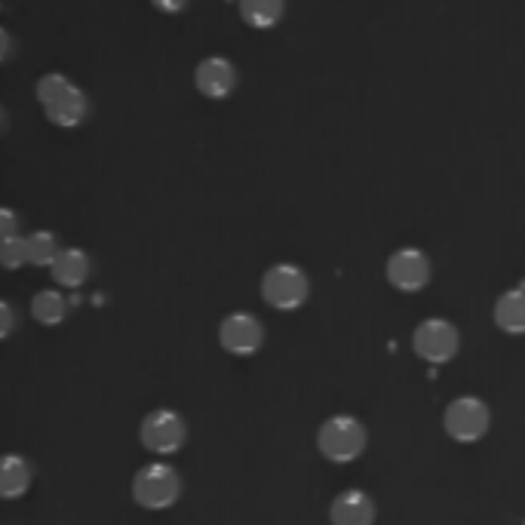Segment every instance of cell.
I'll use <instances>...</instances> for the list:
<instances>
[{
    "label": "cell",
    "mask_w": 525,
    "mask_h": 525,
    "mask_svg": "<svg viewBox=\"0 0 525 525\" xmlns=\"http://www.w3.org/2000/svg\"><path fill=\"white\" fill-rule=\"evenodd\" d=\"M317 446L329 461L350 464L366 452V427L350 415H335L320 427Z\"/></svg>",
    "instance_id": "6da1fadb"
},
{
    "label": "cell",
    "mask_w": 525,
    "mask_h": 525,
    "mask_svg": "<svg viewBox=\"0 0 525 525\" xmlns=\"http://www.w3.org/2000/svg\"><path fill=\"white\" fill-rule=\"evenodd\" d=\"M182 495V479L169 464H145L133 476V498L145 510H169Z\"/></svg>",
    "instance_id": "7a4b0ae2"
},
{
    "label": "cell",
    "mask_w": 525,
    "mask_h": 525,
    "mask_svg": "<svg viewBox=\"0 0 525 525\" xmlns=\"http://www.w3.org/2000/svg\"><path fill=\"white\" fill-rule=\"evenodd\" d=\"M311 283L298 265H274L261 277V298H265L271 308L277 311H295L308 301Z\"/></svg>",
    "instance_id": "3957f363"
},
{
    "label": "cell",
    "mask_w": 525,
    "mask_h": 525,
    "mask_svg": "<svg viewBox=\"0 0 525 525\" xmlns=\"http://www.w3.org/2000/svg\"><path fill=\"white\" fill-rule=\"evenodd\" d=\"M139 440L148 452L154 455H172L179 452L188 440V427L185 418L172 409H154L142 418L139 427Z\"/></svg>",
    "instance_id": "277c9868"
},
{
    "label": "cell",
    "mask_w": 525,
    "mask_h": 525,
    "mask_svg": "<svg viewBox=\"0 0 525 525\" xmlns=\"http://www.w3.org/2000/svg\"><path fill=\"white\" fill-rule=\"evenodd\" d=\"M412 347H415V354L427 363H449L458 354L461 335L449 320L433 317V320L418 323V329L412 335Z\"/></svg>",
    "instance_id": "5b68a950"
},
{
    "label": "cell",
    "mask_w": 525,
    "mask_h": 525,
    "mask_svg": "<svg viewBox=\"0 0 525 525\" xmlns=\"http://www.w3.org/2000/svg\"><path fill=\"white\" fill-rule=\"evenodd\" d=\"M443 424L455 443H476L489 433L492 415H489V406L479 397H461L446 409Z\"/></svg>",
    "instance_id": "8992f818"
},
{
    "label": "cell",
    "mask_w": 525,
    "mask_h": 525,
    "mask_svg": "<svg viewBox=\"0 0 525 525\" xmlns=\"http://www.w3.org/2000/svg\"><path fill=\"white\" fill-rule=\"evenodd\" d=\"M387 280L400 292H421L430 283V258L421 249H397L387 258Z\"/></svg>",
    "instance_id": "52a82bcc"
},
{
    "label": "cell",
    "mask_w": 525,
    "mask_h": 525,
    "mask_svg": "<svg viewBox=\"0 0 525 525\" xmlns=\"http://www.w3.org/2000/svg\"><path fill=\"white\" fill-rule=\"evenodd\" d=\"M218 341L234 357H252L265 344V326L252 314H231L218 326Z\"/></svg>",
    "instance_id": "ba28073f"
},
{
    "label": "cell",
    "mask_w": 525,
    "mask_h": 525,
    "mask_svg": "<svg viewBox=\"0 0 525 525\" xmlns=\"http://www.w3.org/2000/svg\"><path fill=\"white\" fill-rule=\"evenodd\" d=\"M194 86L200 96L222 102L237 90V68L222 56H209L194 68Z\"/></svg>",
    "instance_id": "9c48e42d"
},
{
    "label": "cell",
    "mask_w": 525,
    "mask_h": 525,
    "mask_svg": "<svg viewBox=\"0 0 525 525\" xmlns=\"http://www.w3.org/2000/svg\"><path fill=\"white\" fill-rule=\"evenodd\" d=\"M329 522L332 525H372L375 501L360 489H347L329 504Z\"/></svg>",
    "instance_id": "30bf717a"
},
{
    "label": "cell",
    "mask_w": 525,
    "mask_h": 525,
    "mask_svg": "<svg viewBox=\"0 0 525 525\" xmlns=\"http://www.w3.org/2000/svg\"><path fill=\"white\" fill-rule=\"evenodd\" d=\"M43 114H47V120L53 126H62V129L80 126L83 117H86V96H83V90L71 83L62 96H56L50 105H43Z\"/></svg>",
    "instance_id": "8fae6325"
},
{
    "label": "cell",
    "mask_w": 525,
    "mask_h": 525,
    "mask_svg": "<svg viewBox=\"0 0 525 525\" xmlns=\"http://www.w3.org/2000/svg\"><path fill=\"white\" fill-rule=\"evenodd\" d=\"M50 271H53V280L59 286L77 289L86 283V277H90V255H86L83 249H59Z\"/></svg>",
    "instance_id": "7c38bea8"
},
{
    "label": "cell",
    "mask_w": 525,
    "mask_h": 525,
    "mask_svg": "<svg viewBox=\"0 0 525 525\" xmlns=\"http://www.w3.org/2000/svg\"><path fill=\"white\" fill-rule=\"evenodd\" d=\"M31 486V467L19 455H0V498L16 501Z\"/></svg>",
    "instance_id": "4fadbf2b"
},
{
    "label": "cell",
    "mask_w": 525,
    "mask_h": 525,
    "mask_svg": "<svg viewBox=\"0 0 525 525\" xmlns=\"http://www.w3.org/2000/svg\"><path fill=\"white\" fill-rule=\"evenodd\" d=\"M495 323L510 335H525V286L507 289L495 301Z\"/></svg>",
    "instance_id": "5bb4252c"
},
{
    "label": "cell",
    "mask_w": 525,
    "mask_h": 525,
    "mask_svg": "<svg viewBox=\"0 0 525 525\" xmlns=\"http://www.w3.org/2000/svg\"><path fill=\"white\" fill-rule=\"evenodd\" d=\"M237 10H240V19L249 25V28H274L283 13H286V0H237Z\"/></svg>",
    "instance_id": "9a60e30c"
},
{
    "label": "cell",
    "mask_w": 525,
    "mask_h": 525,
    "mask_svg": "<svg viewBox=\"0 0 525 525\" xmlns=\"http://www.w3.org/2000/svg\"><path fill=\"white\" fill-rule=\"evenodd\" d=\"M68 314V304L62 298V292L56 289H40L31 301V317L40 323V326H59Z\"/></svg>",
    "instance_id": "2e32d148"
},
{
    "label": "cell",
    "mask_w": 525,
    "mask_h": 525,
    "mask_svg": "<svg viewBox=\"0 0 525 525\" xmlns=\"http://www.w3.org/2000/svg\"><path fill=\"white\" fill-rule=\"evenodd\" d=\"M25 252H28V265L34 268H50L56 255H59V240L50 231H34L25 237Z\"/></svg>",
    "instance_id": "e0dca14e"
},
{
    "label": "cell",
    "mask_w": 525,
    "mask_h": 525,
    "mask_svg": "<svg viewBox=\"0 0 525 525\" xmlns=\"http://www.w3.org/2000/svg\"><path fill=\"white\" fill-rule=\"evenodd\" d=\"M22 265H28V252H25V237H10L0 243V268L7 271H19Z\"/></svg>",
    "instance_id": "ac0fdd59"
},
{
    "label": "cell",
    "mask_w": 525,
    "mask_h": 525,
    "mask_svg": "<svg viewBox=\"0 0 525 525\" xmlns=\"http://www.w3.org/2000/svg\"><path fill=\"white\" fill-rule=\"evenodd\" d=\"M71 86V80L65 77V74H43L40 80H37V102H40V108L43 105H50L56 96H62L65 90Z\"/></svg>",
    "instance_id": "d6986e66"
},
{
    "label": "cell",
    "mask_w": 525,
    "mask_h": 525,
    "mask_svg": "<svg viewBox=\"0 0 525 525\" xmlns=\"http://www.w3.org/2000/svg\"><path fill=\"white\" fill-rule=\"evenodd\" d=\"M19 234V215L7 206H0V243Z\"/></svg>",
    "instance_id": "ffe728a7"
},
{
    "label": "cell",
    "mask_w": 525,
    "mask_h": 525,
    "mask_svg": "<svg viewBox=\"0 0 525 525\" xmlns=\"http://www.w3.org/2000/svg\"><path fill=\"white\" fill-rule=\"evenodd\" d=\"M191 4V0H151V7L166 13V16H175V13H182L185 7Z\"/></svg>",
    "instance_id": "44dd1931"
},
{
    "label": "cell",
    "mask_w": 525,
    "mask_h": 525,
    "mask_svg": "<svg viewBox=\"0 0 525 525\" xmlns=\"http://www.w3.org/2000/svg\"><path fill=\"white\" fill-rule=\"evenodd\" d=\"M13 332V308L7 301H0V341Z\"/></svg>",
    "instance_id": "7402d4cb"
},
{
    "label": "cell",
    "mask_w": 525,
    "mask_h": 525,
    "mask_svg": "<svg viewBox=\"0 0 525 525\" xmlns=\"http://www.w3.org/2000/svg\"><path fill=\"white\" fill-rule=\"evenodd\" d=\"M10 50H13V37H10L7 28H0V62H7Z\"/></svg>",
    "instance_id": "603a6c76"
},
{
    "label": "cell",
    "mask_w": 525,
    "mask_h": 525,
    "mask_svg": "<svg viewBox=\"0 0 525 525\" xmlns=\"http://www.w3.org/2000/svg\"><path fill=\"white\" fill-rule=\"evenodd\" d=\"M0 123H4V108H0Z\"/></svg>",
    "instance_id": "cb8c5ba5"
},
{
    "label": "cell",
    "mask_w": 525,
    "mask_h": 525,
    "mask_svg": "<svg viewBox=\"0 0 525 525\" xmlns=\"http://www.w3.org/2000/svg\"><path fill=\"white\" fill-rule=\"evenodd\" d=\"M522 525H525V522H522Z\"/></svg>",
    "instance_id": "d4e9b609"
}]
</instances>
